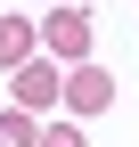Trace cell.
Segmentation results:
<instances>
[{
	"mask_svg": "<svg viewBox=\"0 0 139 147\" xmlns=\"http://www.w3.org/2000/svg\"><path fill=\"white\" fill-rule=\"evenodd\" d=\"M41 41H49V57H74L82 65V49H90V8H49L41 16Z\"/></svg>",
	"mask_w": 139,
	"mask_h": 147,
	"instance_id": "obj_1",
	"label": "cell"
},
{
	"mask_svg": "<svg viewBox=\"0 0 139 147\" xmlns=\"http://www.w3.org/2000/svg\"><path fill=\"white\" fill-rule=\"evenodd\" d=\"M49 98H65V82H57V65H16V106H25V115H41Z\"/></svg>",
	"mask_w": 139,
	"mask_h": 147,
	"instance_id": "obj_2",
	"label": "cell"
},
{
	"mask_svg": "<svg viewBox=\"0 0 139 147\" xmlns=\"http://www.w3.org/2000/svg\"><path fill=\"white\" fill-rule=\"evenodd\" d=\"M107 98H115V82L98 65H74V74H65V106H74V115H98Z\"/></svg>",
	"mask_w": 139,
	"mask_h": 147,
	"instance_id": "obj_3",
	"label": "cell"
},
{
	"mask_svg": "<svg viewBox=\"0 0 139 147\" xmlns=\"http://www.w3.org/2000/svg\"><path fill=\"white\" fill-rule=\"evenodd\" d=\"M0 65H33V25L0 16Z\"/></svg>",
	"mask_w": 139,
	"mask_h": 147,
	"instance_id": "obj_4",
	"label": "cell"
},
{
	"mask_svg": "<svg viewBox=\"0 0 139 147\" xmlns=\"http://www.w3.org/2000/svg\"><path fill=\"white\" fill-rule=\"evenodd\" d=\"M0 147H41V131H33V115H8V123H0Z\"/></svg>",
	"mask_w": 139,
	"mask_h": 147,
	"instance_id": "obj_5",
	"label": "cell"
},
{
	"mask_svg": "<svg viewBox=\"0 0 139 147\" xmlns=\"http://www.w3.org/2000/svg\"><path fill=\"white\" fill-rule=\"evenodd\" d=\"M41 147H82V131H74V123H57V131H41Z\"/></svg>",
	"mask_w": 139,
	"mask_h": 147,
	"instance_id": "obj_6",
	"label": "cell"
}]
</instances>
